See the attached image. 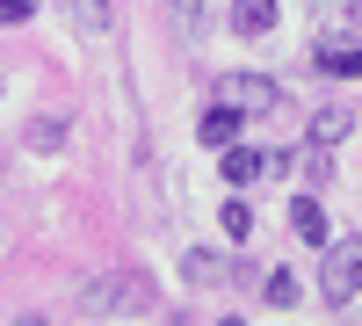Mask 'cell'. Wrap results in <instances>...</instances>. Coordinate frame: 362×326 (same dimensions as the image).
Segmentation results:
<instances>
[{
    "instance_id": "30bf717a",
    "label": "cell",
    "mask_w": 362,
    "mask_h": 326,
    "mask_svg": "<svg viewBox=\"0 0 362 326\" xmlns=\"http://www.w3.org/2000/svg\"><path fill=\"white\" fill-rule=\"evenodd\" d=\"M66 15L87 29V37H102V29H109V0H66Z\"/></svg>"
},
{
    "instance_id": "6da1fadb",
    "label": "cell",
    "mask_w": 362,
    "mask_h": 326,
    "mask_svg": "<svg viewBox=\"0 0 362 326\" xmlns=\"http://www.w3.org/2000/svg\"><path fill=\"white\" fill-rule=\"evenodd\" d=\"M153 283L145 276H102V283H87L80 290V312L87 319H116V312H153Z\"/></svg>"
},
{
    "instance_id": "3957f363",
    "label": "cell",
    "mask_w": 362,
    "mask_h": 326,
    "mask_svg": "<svg viewBox=\"0 0 362 326\" xmlns=\"http://www.w3.org/2000/svg\"><path fill=\"white\" fill-rule=\"evenodd\" d=\"M218 102H232L239 116H276V109H283V87L261 80V73H225V80H218Z\"/></svg>"
},
{
    "instance_id": "ba28073f",
    "label": "cell",
    "mask_w": 362,
    "mask_h": 326,
    "mask_svg": "<svg viewBox=\"0 0 362 326\" xmlns=\"http://www.w3.org/2000/svg\"><path fill=\"white\" fill-rule=\"evenodd\" d=\"M181 276H189L196 290H225V276H232V269H225L218 254H181Z\"/></svg>"
},
{
    "instance_id": "8fae6325",
    "label": "cell",
    "mask_w": 362,
    "mask_h": 326,
    "mask_svg": "<svg viewBox=\"0 0 362 326\" xmlns=\"http://www.w3.org/2000/svg\"><path fill=\"white\" fill-rule=\"evenodd\" d=\"M218 225H225V240H232V247H247V240H254V211H247V203H225V218H218Z\"/></svg>"
},
{
    "instance_id": "277c9868",
    "label": "cell",
    "mask_w": 362,
    "mask_h": 326,
    "mask_svg": "<svg viewBox=\"0 0 362 326\" xmlns=\"http://www.w3.org/2000/svg\"><path fill=\"white\" fill-rule=\"evenodd\" d=\"M218 167H225V182H232V189H247V182H261V174H268V153H254V145H239V138H232Z\"/></svg>"
},
{
    "instance_id": "9a60e30c",
    "label": "cell",
    "mask_w": 362,
    "mask_h": 326,
    "mask_svg": "<svg viewBox=\"0 0 362 326\" xmlns=\"http://www.w3.org/2000/svg\"><path fill=\"white\" fill-rule=\"evenodd\" d=\"M29 15H37V0H0V22H8V29L29 22Z\"/></svg>"
},
{
    "instance_id": "5b68a950",
    "label": "cell",
    "mask_w": 362,
    "mask_h": 326,
    "mask_svg": "<svg viewBox=\"0 0 362 326\" xmlns=\"http://www.w3.org/2000/svg\"><path fill=\"white\" fill-rule=\"evenodd\" d=\"M276 0H232V29L239 37H268V29H276Z\"/></svg>"
},
{
    "instance_id": "9c48e42d",
    "label": "cell",
    "mask_w": 362,
    "mask_h": 326,
    "mask_svg": "<svg viewBox=\"0 0 362 326\" xmlns=\"http://www.w3.org/2000/svg\"><path fill=\"white\" fill-rule=\"evenodd\" d=\"M319 73L355 80V73H362V51H355V44H341V37H326V44H319Z\"/></svg>"
},
{
    "instance_id": "5bb4252c",
    "label": "cell",
    "mask_w": 362,
    "mask_h": 326,
    "mask_svg": "<svg viewBox=\"0 0 362 326\" xmlns=\"http://www.w3.org/2000/svg\"><path fill=\"white\" fill-rule=\"evenodd\" d=\"M326 153H334V145H305L290 167H305V182H326V174H334V160H326Z\"/></svg>"
},
{
    "instance_id": "52a82bcc",
    "label": "cell",
    "mask_w": 362,
    "mask_h": 326,
    "mask_svg": "<svg viewBox=\"0 0 362 326\" xmlns=\"http://www.w3.org/2000/svg\"><path fill=\"white\" fill-rule=\"evenodd\" d=\"M290 232H297V240H312V247H326V211H319L312 196L290 203Z\"/></svg>"
},
{
    "instance_id": "7a4b0ae2",
    "label": "cell",
    "mask_w": 362,
    "mask_h": 326,
    "mask_svg": "<svg viewBox=\"0 0 362 326\" xmlns=\"http://www.w3.org/2000/svg\"><path fill=\"white\" fill-rule=\"evenodd\" d=\"M319 290H326V305H348L355 290H362V240H355V232L326 247V276H319Z\"/></svg>"
},
{
    "instance_id": "8992f818",
    "label": "cell",
    "mask_w": 362,
    "mask_h": 326,
    "mask_svg": "<svg viewBox=\"0 0 362 326\" xmlns=\"http://www.w3.org/2000/svg\"><path fill=\"white\" fill-rule=\"evenodd\" d=\"M239 124H247V116H239L232 102H218V109H210L203 124H196V138H203V145H218V153H225V145L239 138Z\"/></svg>"
},
{
    "instance_id": "4fadbf2b",
    "label": "cell",
    "mask_w": 362,
    "mask_h": 326,
    "mask_svg": "<svg viewBox=\"0 0 362 326\" xmlns=\"http://www.w3.org/2000/svg\"><path fill=\"white\" fill-rule=\"evenodd\" d=\"M261 298L276 305V312H290V305H297V276H290V269H276V276L261 283Z\"/></svg>"
},
{
    "instance_id": "7c38bea8",
    "label": "cell",
    "mask_w": 362,
    "mask_h": 326,
    "mask_svg": "<svg viewBox=\"0 0 362 326\" xmlns=\"http://www.w3.org/2000/svg\"><path fill=\"white\" fill-rule=\"evenodd\" d=\"M341 138H348V116L341 109H319L312 116V145H341Z\"/></svg>"
}]
</instances>
